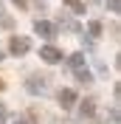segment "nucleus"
I'll list each match as a JSON object with an SVG mask.
<instances>
[{"mask_svg":"<svg viewBox=\"0 0 121 124\" xmlns=\"http://www.w3.org/2000/svg\"><path fill=\"white\" fill-rule=\"evenodd\" d=\"M28 48H31V42L25 37H11L8 39V51L14 56H23V54H28Z\"/></svg>","mask_w":121,"mask_h":124,"instance_id":"nucleus-1","label":"nucleus"},{"mask_svg":"<svg viewBox=\"0 0 121 124\" xmlns=\"http://www.w3.org/2000/svg\"><path fill=\"white\" fill-rule=\"evenodd\" d=\"M34 28H37V34H39V37H45V39L56 37V25H53V23H45V20H37V25H34Z\"/></svg>","mask_w":121,"mask_h":124,"instance_id":"nucleus-2","label":"nucleus"},{"mask_svg":"<svg viewBox=\"0 0 121 124\" xmlns=\"http://www.w3.org/2000/svg\"><path fill=\"white\" fill-rule=\"evenodd\" d=\"M39 56H42L48 65H53V62H59V59H62V51H59V48H53V45H45L42 51H39Z\"/></svg>","mask_w":121,"mask_h":124,"instance_id":"nucleus-3","label":"nucleus"},{"mask_svg":"<svg viewBox=\"0 0 121 124\" xmlns=\"http://www.w3.org/2000/svg\"><path fill=\"white\" fill-rule=\"evenodd\" d=\"M73 101H76V93H73V90H59V104H62L65 110L73 107Z\"/></svg>","mask_w":121,"mask_h":124,"instance_id":"nucleus-4","label":"nucleus"},{"mask_svg":"<svg viewBox=\"0 0 121 124\" xmlns=\"http://www.w3.org/2000/svg\"><path fill=\"white\" fill-rule=\"evenodd\" d=\"M45 85H48V76H31L28 79V90H45Z\"/></svg>","mask_w":121,"mask_h":124,"instance_id":"nucleus-5","label":"nucleus"},{"mask_svg":"<svg viewBox=\"0 0 121 124\" xmlns=\"http://www.w3.org/2000/svg\"><path fill=\"white\" fill-rule=\"evenodd\" d=\"M70 68L73 70H84V54H73L70 56Z\"/></svg>","mask_w":121,"mask_h":124,"instance_id":"nucleus-6","label":"nucleus"},{"mask_svg":"<svg viewBox=\"0 0 121 124\" xmlns=\"http://www.w3.org/2000/svg\"><path fill=\"white\" fill-rule=\"evenodd\" d=\"M96 113V104H93V99H84L82 101V116H93Z\"/></svg>","mask_w":121,"mask_h":124,"instance_id":"nucleus-7","label":"nucleus"},{"mask_svg":"<svg viewBox=\"0 0 121 124\" xmlns=\"http://www.w3.org/2000/svg\"><path fill=\"white\" fill-rule=\"evenodd\" d=\"M0 28H14V20L8 14H3V11H0Z\"/></svg>","mask_w":121,"mask_h":124,"instance_id":"nucleus-8","label":"nucleus"},{"mask_svg":"<svg viewBox=\"0 0 121 124\" xmlns=\"http://www.w3.org/2000/svg\"><path fill=\"white\" fill-rule=\"evenodd\" d=\"M65 3H68V6L73 8L76 14H82V11H84V3H82V0H65Z\"/></svg>","mask_w":121,"mask_h":124,"instance_id":"nucleus-9","label":"nucleus"},{"mask_svg":"<svg viewBox=\"0 0 121 124\" xmlns=\"http://www.w3.org/2000/svg\"><path fill=\"white\" fill-rule=\"evenodd\" d=\"M76 76H79V82H90V70H87V68H84V70H76Z\"/></svg>","mask_w":121,"mask_h":124,"instance_id":"nucleus-10","label":"nucleus"},{"mask_svg":"<svg viewBox=\"0 0 121 124\" xmlns=\"http://www.w3.org/2000/svg\"><path fill=\"white\" fill-rule=\"evenodd\" d=\"M90 34H93V37L101 34V23H98V20H93V23H90Z\"/></svg>","mask_w":121,"mask_h":124,"instance_id":"nucleus-11","label":"nucleus"},{"mask_svg":"<svg viewBox=\"0 0 121 124\" xmlns=\"http://www.w3.org/2000/svg\"><path fill=\"white\" fill-rule=\"evenodd\" d=\"M107 8H110V11H118V8H121V0H107Z\"/></svg>","mask_w":121,"mask_h":124,"instance_id":"nucleus-12","label":"nucleus"},{"mask_svg":"<svg viewBox=\"0 0 121 124\" xmlns=\"http://www.w3.org/2000/svg\"><path fill=\"white\" fill-rule=\"evenodd\" d=\"M17 124H34V116H31V113H28V116H23V118H20V121H17Z\"/></svg>","mask_w":121,"mask_h":124,"instance_id":"nucleus-13","label":"nucleus"},{"mask_svg":"<svg viewBox=\"0 0 121 124\" xmlns=\"http://www.w3.org/2000/svg\"><path fill=\"white\" fill-rule=\"evenodd\" d=\"M6 121V107H3V104H0V124Z\"/></svg>","mask_w":121,"mask_h":124,"instance_id":"nucleus-14","label":"nucleus"},{"mask_svg":"<svg viewBox=\"0 0 121 124\" xmlns=\"http://www.w3.org/2000/svg\"><path fill=\"white\" fill-rule=\"evenodd\" d=\"M14 3H17L20 8H25V6H28V0H14Z\"/></svg>","mask_w":121,"mask_h":124,"instance_id":"nucleus-15","label":"nucleus"},{"mask_svg":"<svg viewBox=\"0 0 121 124\" xmlns=\"http://www.w3.org/2000/svg\"><path fill=\"white\" fill-rule=\"evenodd\" d=\"M3 87H6V82H3V79H0V90H3Z\"/></svg>","mask_w":121,"mask_h":124,"instance_id":"nucleus-16","label":"nucleus"},{"mask_svg":"<svg viewBox=\"0 0 121 124\" xmlns=\"http://www.w3.org/2000/svg\"><path fill=\"white\" fill-rule=\"evenodd\" d=\"M0 59H3V54H0Z\"/></svg>","mask_w":121,"mask_h":124,"instance_id":"nucleus-17","label":"nucleus"}]
</instances>
